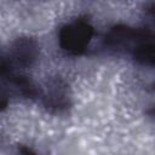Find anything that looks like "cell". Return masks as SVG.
<instances>
[{"mask_svg": "<svg viewBox=\"0 0 155 155\" xmlns=\"http://www.w3.org/2000/svg\"><path fill=\"white\" fill-rule=\"evenodd\" d=\"M103 46L110 52L130 56L140 65L155 68V30L117 24L105 34Z\"/></svg>", "mask_w": 155, "mask_h": 155, "instance_id": "cell-1", "label": "cell"}, {"mask_svg": "<svg viewBox=\"0 0 155 155\" xmlns=\"http://www.w3.org/2000/svg\"><path fill=\"white\" fill-rule=\"evenodd\" d=\"M94 30L85 18L74 19L61 27L58 31L59 47L70 56H79L85 52L93 38Z\"/></svg>", "mask_w": 155, "mask_h": 155, "instance_id": "cell-2", "label": "cell"}, {"mask_svg": "<svg viewBox=\"0 0 155 155\" xmlns=\"http://www.w3.org/2000/svg\"><path fill=\"white\" fill-rule=\"evenodd\" d=\"M38 57L39 45L36 40L31 38H18L11 44L7 53L2 54L1 64L24 71L35 64Z\"/></svg>", "mask_w": 155, "mask_h": 155, "instance_id": "cell-3", "label": "cell"}, {"mask_svg": "<svg viewBox=\"0 0 155 155\" xmlns=\"http://www.w3.org/2000/svg\"><path fill=\"white\" fill-rule=\"evenodd\" d=\"M38 98L48 111L54 114L63 113L69 107L68 86L61 78H51L44 84V87H39Z\"/></svg>", "mask_w": 155, "mask_h": 155, "instance_id": "cell-4", "label": "cell"}, {"mask_svg": "<svg viewBox=\"0 0 155 155\" xmlns=\"http://www.w3.org/2000/svg\"><path fill=\"white\" fill-rule=\"evenodd\" d=\"M144 27L155 30V0H149L143 7Z\"/></svg>", "mask_w": 155, "mask_h": 155, "instance_id": "cell-5", "label": "cell"}, {"mask_svg": "<svg viewBox=\"0 0 155 155\" xmlns=\"http://www.w3.org/2000/svg\"><path fill=\"white\" fill-rule=\"evenodd\" d=\"M148 114H149L151 117H154V119H155V108H151V109H149V110H148Z\"/></svg>", "mask_w": 155, "mask_h": 155, "instance_id": "cell-6", "label": "cell"}, {"mask_svg": "<svg viewBox=\"0 0 155 155\" xmlns=\"http://www.w3.org/2000/svg\"><path fill=\"white\" fill-rule=\"evenodd\" d=\"M153 88H154V90H155V82H154V85H153Z\"/></svg>", "mask_w": 155, "mask_h": 155, "instance_id": "cell-7", "label": "cell"}]
</instances>
